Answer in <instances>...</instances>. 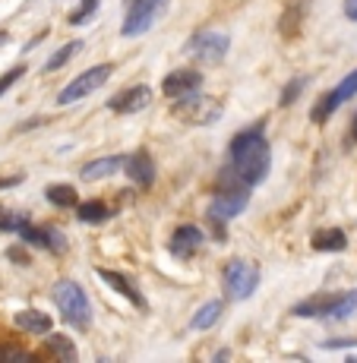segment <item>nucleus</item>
I'll list each match as a JSON object with an SVG mask.
<instances>
[{"mask_svg":"<svg viewBox=\"0 0 357 363\" xmlns=\"http://www.w3.org/2000/svg\"><path fill=\"white\" fill-rule=\"evenodd\" d=\"M228 155H231V177H237L241 184L256 186L260 180H265V174H269L272 152H269V143H265L260 127L237 133L228 145Z\"/></svg>","mask_w":357,"mask_h":363,"instance_id":"obj_1","label":"nucleus"},{"mask_svg":"<svg viewBox=\"0 0 357 363\" xmlns=\"http://www.w3.org/2000/svg\"><path fill=\"white\" fill-rule=\"evenodd\" d=\"M54 303H57L64 323H70L73 329L86 332L89 325H92V303H89L86 291H82L76 281L64 278V281L54 284Z\"/></svg>","mask_w":357,"mask_h":363,"instance_id":"obj_2","label":"nucleus"},{"mask_svg":"<svg viewBox=\"0 0 357 363\" xmlns=\"http://www.w3.org/2000/svg\"><path fill=\"white\" fill-rule=\"evenodd\" d=\"M247 202H250V186L241 184L237 177H231V184L221 180V184L215 186L212 206H209V218H212V225L219 228V234H221V225H225V221L237 218V215L247 208ZM221 240H225V237H221Z\"/></svg>","mask_w":357,"mask_h":363,"instance_id":"obj_3","label":"nucleus"},{"mask_svg":"<svg viewBox=\"0 0 357 363\" xmlns=\"http://www.w3.org/2000/svg\"><path fill=\"white\" fill-rule=\"evenodd\" d=\"M174 117L184 123H193V127H206V123H215L221 117V101L219 99H209V95L190 92V95H180L174 99Z\"/></svg>","mask_w":357,"mask_h":363,"instance_id":"obj_4","label":"nucleus"},{"mask_svg":"<svg viewBox=\"0 0 357 363\" xmlns=\"http://www.w3.org/2000/svg\"><path fill=\"white\" fill-rule=\"evenodd\" d=\"M260 288V269L247 259H234L225 265V294L231 300H247Z\"/></svg>","mask_w":357,"mask_h":363,"instance_id":"obj_5","label":"nucleus"},{"mask_svg":"<svg viewBox=\"0 0 357 363\" xmlns=\"http://www.w3.org/2000/svg\"><path fill=\"white\" fill-rule=\"evenodd\" d=\"M111 73H114V67H111V64H98V67H92V69H86V73L76 76V79L70 82L67 89H60L57 101H60V104H73V101L86 99V95L98 92V89H101L104 82L111 79Z\"/></svg>","mask_w":357,"mask_h":363,"instance_id":"obj_6","label":"nucleus"},{"mask_svg":"<svg viewBox=\"0 0 357 363\" xmlns=\"http://www.w3.org/2000/svg\"><path fill=\"white\" fill-rule=\"evenodd\" d=\"M167 0H127V16H123V26H121V35H143L155 23V16L165 10Z\"/></svg>","mask_w":357,"mask_h":363,"instance_id":"obj_7","label":"nucleus"},{"mask_svg":"<svg viewBox=\"0 0 357 363\" xmlns=\"http://www.w3.org/2000/svg\"><path fill=\"white\" fill-rule=\"evenodd\" d=\"M354 95H357V69H351V73H348L345 79H341L339 86L332 89V92H326L323 99L313 104V114H310L313 123H326L329 117H332L345 101H351Z\"/></svg>","mask_w":357,"mask_h":363,"instance_id":"obj_8","label":"nucleus"},{"mask_svg":"<svg viewBox=\"0 0 357 363\" xmlns=\"http://www.w3.org/2000/svg\"><path fill=\"white\" fill-rule=\"evenodd\" d=\"M228 48H231V38L221 32H199L190 41V54H196L199 60H209V64H219L228 54Z\"/></svg>","mask_w":357,"mask_h":363,"instance_id":"obj_9","label":"nucleus"},{"mask_svg":"<svg viewBox=\"0 0 357 363\" xmlns=\"http://www.w3.org/2000/svg\"><path fill=\"white\" fill-rule=\"evenodd\" d=\"M123 171H127V177L136 186H143V190H149V186L155 184V162H152V155L145 149L123 158Z\"/></svg>","mask_w":357,"mask_h":363,"instance_id":"obj_10","label":"nucleus"},{"mask_svg":"<svg viewBox=\"0 0 357 363\" xmlns=\"http://www.w3.org/2000/svg\"><path fill=\"white\" fill-rule=\"evenodd\" d=\"M199 86H202V76H199V69L184 67V69H174V73H167V76H165V82H162V92L167 95V99H180V95L199 92Z\"/></svg>","mask_w":357,"mask_h":363,"instance_id":"obj_11","label":"nucleus"},{"mask_svg":"<svg viewBox=\"0 0 357 363\" xmlns=\"http://www.w3.org/2000/svg\"><path fill=\"white\" fill-rule=\"evenodd\" d=\"M149 101H152L149 86H130V89H123L121 95H114V99L108 101V108L117 111V114H136V111L149 108Z\"/></svg>","mask_w":357,"mask_h":363,"instance_id":"obj_12","label":"nucleus"},{"mask_svg":"<svg viewBox=\"0 0 357 363\" xmlns=\"http://www.w3.org/2000/svg\"><path fill=\"white\" fill-rule=\"evenodd\" d=\"M95 275L101 278L104 284H111V288H114V291H117V294H121V297H127L130 303L136 306V310H145V297L139 294V288H136V284L130 281L127 275H121V272H111V269H98Z\"/></svg>","mask_w":357,"mask_h":363,"instance_id":"obj_13","label":"nucleus"},{"mask_svg":"<svg viewBox=\"0 0 357 363\" xmlns=\"http://www.w3.org/2000/svg\"><path fill=\"white\" fill-rule=\"evenodd\" d=\"M202 231L196 225H184V228H177L171 237V253L177 256V259H190V256L196 253V250L202 247Z\"/></svg>","mask_w":357,"mask_h":363,"instance_id":"obj_14","label":"nucleus"},{"mask_svg":"<svg viewBox=\"0 0 357 363\" xmlns=\"http://www.w3.org/2000/svg\"><path fill=\"white\" fill-rule=\"evenodd\" d=\"M123 167V158L121 155H108V158H95V162H89L86 167L79 171L82 180H101V177H111L114 171H121Z\"/></svg>","mask_w":357,"mask_h":363,"instance_id":"obj_15","label":"nucleus"},{"mask_svg":"<svg viewBox=\"0 0 357 363\" xmlns=\"http://www.w3.org/2000/svg\"><path fill=\"white\" fill-rule=\"evenodd\" d=\"M348 247V237L341 228H329V231L313 234V250L317 253H341Z\"/></svg>","mask_w":357,"mask_h":363,"instance_id":"obj_16","label":"nucleus"},{"mask_svg":"<svg viewBox=\"0 0 357 363\" xmlns=\"http://www.w3.org/2000/svg\"><path fill=\"white\" fill-rule=\"evenodd\" d=\"M332 300L335 294H317V297H310V300H304V303H297L294 306V316H300V319H317V316H329V306H332Z\"/></svg>","mask_w":357,"mask_h":363,"instance_id":"obj_17","label":"nucleus"},{"mask_svg":"<svg viewBox=\"0 0 357 363\" xmlns=\"http://www.w3.org/2000/svg\"><path fill=\"white\" fill-rule=\"evenodd\" d=\"M13 323H16L23 332H35V335H48V332H51V316H48V313H41V310L16 313V319H13Z\"/></svg>","mask_w":357,"mask_h":363,"instance_id":"obj_18","label":"nucleus"},{"mask_svg":"<svg viewBox=\"0 0 357 363\" xmlns=\"http://www.w3.org/2000/svg\"><path fill=\"white\" fill-rule=\"evenodd\" d=\"M73 208H76V218L86 221V225H101V221L111 218V208L104 206V202H98V199H92V202H76Z\"/></svg>","mask_w":357,"mask_h":363,"instance_id":"obj_19","label":"nucleus"},{"mask_svg":"<svg viewBox=\"0 0 357 363\" xmlns=\"http://www.w3.org/2000/svg\"><path fill=\"white\" fill-rule=\"evenodd\" d=\"M219 319H221V300H209L206 306H199V310H196V316H193L190 325L196 332H206V329H212Z\"/></svg>","mask_w":357,"mask_h":363,"instance_id":"obj_20","label":"nucleus"},{"mask_svg":"<svg viewBox=\"0 0 357 363\" xmlns=\"http://www.w3.org/2000/svg\"><path fill=\"white\" fill-rule=\"evenodd\" d=\"M354 313H357V288L348 291V294H335L326 319H351Z\"/></svg>","mask_w":357,"mask_h":363,"instance_id":"obj_21","label":"nucleus"},{"mask_svg":"<svg viewBox=\"0 0 357 363\" xmlns=\"http://www.w3.org/2000/svg\"><path fill=\"white\" fill-rule=\"evenodd\" d=\"M45 196H48V202H54L57 208H73L76 202H79V199H76V190H73V186H67V184H54V186H48Z\"/></svg>","mask_w":357,"mask_h":363,"instance_id":"obj_22","label":"nucleus"},{"mask_svg":"<svg viewBox=\"0 0 357 363\" xmlns=\"http://www.w3.org/2000/svg\"><path fill=\"white\" fill-rule=\"evenodd\" d=\"M45 345H48V354H54V357H60V360H73L76 357V347H73V341H70L67 335H51Z\"/></svg>","mask_w":357,"mask_h":363,"instance_id":"obj_23","label":"nucleus"},{"mask_svg":"<svg viewBox=\"0 0 357 363\" xmlns=\"http://www.w3.org/2000/svg\"><path fill=\"white\" fill-rule=\"evenodd\" d=\"M16 234L23 237V243H32V247H41V250H51V231H41V228L23 225Z\"/></svg>","mask_w":357,"mask_h":363,"instance_id":"obj_24","label":"nucleus"},{"mask_svg":"<svg viewBox=\"0 0 357 363\" xmlns=\"http://www.w3.org/2000/svg\"><path fill=\"white\" fill-rule=\"evenodd\" d=\"M79 51H82V41H70V45H64V48H60V51L45 64V73H54V69H60L70 57H73V54H79Z\"/></svg>","mask_w":357,"mask_h":363,"instance_id":"obj_25","label":"nucleus"},{"mask_svg":"<svg viewBox=\"0 0 357 363\" xmlns=\"http://www.w3.org/2000/svg\"><path fill=\"white\" fill-rule=\"evenodd\" d=\"M23 225H29L26 215H16V212H10V208H0V231H19Z\"/></svg>","mask_w":357,"mask_h":363,"instance_id":"obj_26","label":"nucleus"},{"mask_svg":"<svg viewBox=\"0 0 357 363\" xmlns=\"http://www.w3.org/2000/svg\"><path fill=\"white\" fill-rule=\"evenodd\" d=\"M95 10H98V0H82L79 4V10L70 16V26H82V23H89V19L95 16Z\"/></svg>","mask_w":357,"mask_h":363,"instance_id":"obj_27","label":"nucleus"},{"mask_svg":"<svg viewBox=\"0 0 357 363\" xmlns=\"http://www.w3.org/2000/svg\"><path fill=\"white\" fill-rule=\"evenodd\" d=\"M35 357L32 354H26V351H19V347H0V363H32Z\"/></svg>","mask_w":357,"mask_h":363,"instance_id":"obj_28","label":"nucleus"},{"mask_svg":"<svg viewBox=\"0 0 357 363\" xmlns=\"http://www.w3.org/2000/svg\"><path fill=\"white\" fill-rule=\"evenodd\" d=\"M23 73H26V67H13L10 73H4V76H0V95H4V92H10V86H13V82H16V79H23Z\"/></svg>","mask_w":357,"mask_h":363,"instance_id":"obj_29","label":"nucleus"},{"mask_svg":"<svg viewBox=\"0 0 357 363\" xmlns=\"http://www.w3.org/2000/svg\"><path fill=\"white\" fill-rule=\"evenodd\" d=\"M304 86H307L304 79H291V82H288V89L282 92V104H294V99H297V95L304 92Z\"/></svg>","mask_w":357,"mask_h":363,"instance_id":"obj_30","label":"nucleus"},{"mask_svg":"<svg viewBox=\"0 0 357 363\" xmlns=\"http://www.w3.org/2000/svg\"><path fill=\"white\" fill-rule=\"evenodd\" d=\"M6 256H10V259L16 262V265H29V256H26V253H23V250H19V247H13V250H10V253H6Z\"/></svg>","mask_w":357,"mask_h":363,"instance_id":"obj_31","label":"nucleus"},{"mask_svg":"<svg viewBox=\"0 0 357 363\" xmlns=\"http://www.w3.org/2000/svg\"><path fill=\"white\" fill-rule=\"evenodd\" d=\"M16 184H23L19 174H13V177H0V190H10V186H16Z\"/></svg>","mask_w":357,"mask_h":363,"instance_id":"obj_32","label":"nucleus"},{"mask_svg":"<svg viewBox=\"0 0 357 363\" xmlns=\"http://www.w3.org/2000/svg\"><path fill=\"white\" fill-rule=\"evenodd\" d=\"M345 16L351 23H357V0H345Z\"/></svg>","mask_w":357,"mask_h":363,"instance_id":"obj_33","label":"nucleus"},{"mask_svg":"<svg viewBox=\"0 0 357 363\" xmlns=\"http://www.w3.org/2000/svg\"><path fill=\"white\" fill-rule=\"evenodd\" d=\"M354 139H357V117H354Z\"/></svg>","mask_w":357,"mask_h":363,"instance_id":"obj_34","label":"nucleus"},{"mask_svg":"<svg viewBox=\"0 0 357 363\" xmlns=\"http://www.w3.org/2000/svg\"><path fill=\"white\" fill-rule=\"evenodd\" d=\"M0 41H6V35H4V32H0Z\"/></svg>","mask_w":357,"mask_h":363,"instance_id":"obj_35","label":"nucleus"}]
</instances>
